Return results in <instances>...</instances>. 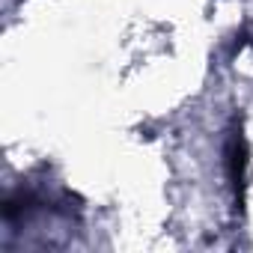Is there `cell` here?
I'll use <instances>...</instances> for the list:
<instances>
[{"label":"cell","mask_w":253,"mask_h":253,"mask_svg":"<svg viewBox=\"0 0 253 253\" xmlns=\"http://www.w3.org/2000/svg\"><path fill=\"white\" fill-rule=\"evenodd\" d=\"M223 167H226V179H229V188H232V197H235V209H241L244 197H247V167H250V149H247V140H244L241 128H232L229 137H226Z\"/></svg>","instance_id":"1"}]
</instances>
